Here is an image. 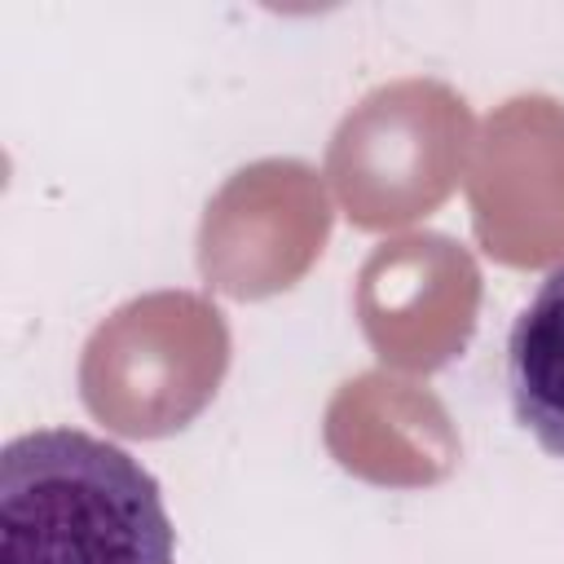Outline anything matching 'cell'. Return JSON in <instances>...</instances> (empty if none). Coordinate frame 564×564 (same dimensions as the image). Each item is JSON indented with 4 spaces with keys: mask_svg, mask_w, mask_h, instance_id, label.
Here are the masks:
<instances>
[{
    "mask_svg": "<svg viewBox=\"0 0 564 564\" xmlns=\"http://www.w3.org/2000/svg\"><path fill=\"white\" fill-rule=\"evenodd\" d=\"M0 564H176L163 489L106 436L22 432L0 449Z\"/></svg>",
    "mask_w": 564,
    "mask_h": 564,
    "instance_id": "cell-1",
    "label": "cell"
},
{
    "mask_svg": "<svg viewBox=\"0 0 564 564\" xmlns=\"http://www.w3.org/2000/svg\"><path fill=\"white\" fill-rule=\"evenodd\" d=\"M507 401L516 423L564 463V264L538 282L507 330Z\"/></svg>",
    "mask_w": 564,
    "mask_h": 564,
    "instance_id": "cell-2",
    "label": "cell"
}]
</instances>
